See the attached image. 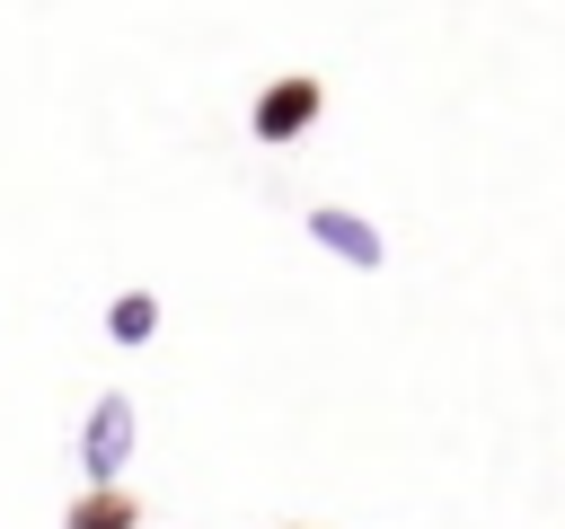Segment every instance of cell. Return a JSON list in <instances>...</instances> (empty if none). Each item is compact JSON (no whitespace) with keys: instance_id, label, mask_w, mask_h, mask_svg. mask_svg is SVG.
<instances>
[{"instance_id":"3","label":"cell","mask_w":565,"mask_h":529,"mask_svg":"<svg viewBox=\"0 0 565 529\" xmlns=\"http://www.w3.org/2000/svg\"><path fill=\"white\" fill-rule=\"evenodd\" d=\"M309 238L335 247V256H353V264H380V229L353 220V212H309Z\"/></svg>"},{"instance_id":"4","label":"cell","mask_w":565,"mask_h":529,"mask_svg":"<svg viewBox=\"0 0 565 529\" xmlns=\"http://www.w3.org/2000/svg\"><path fill=\"white\" fill-rule=\"evenodd\" d=\"M106 326H115V344H150V326H159V300H150V291H124V300L106 309Z\"/></svg>"},{"instance_id":"2","label":"cell","mask_w":565,"mask_h":529,"mask_svg":"<svg viewBox=\"0 0 565 529\" xmlns=\"http://www.w3.org/2000/svg\"><path fill=\"white\" fill-rule=\"evenodd\" d=\"M124 450H132V406H124V397H106V406L88 414L79 458H88V476H115V467H124Z\"/></svg>"},{"instance_id":"1","label":"cell","mask_w":565,"mask_h":529,"mask_svg":"<svg viewBox=\"0 0 565 529\" xmlns=\"http://www.w3.org/2000/svg\"><path fill=\"white\" fill-rule=\"evenodd\" d=\"M318 106H327V88H318L309 71H291V79H274V88L256 97V132H265V141H291Z\"/></svg>"}]
</instances>
